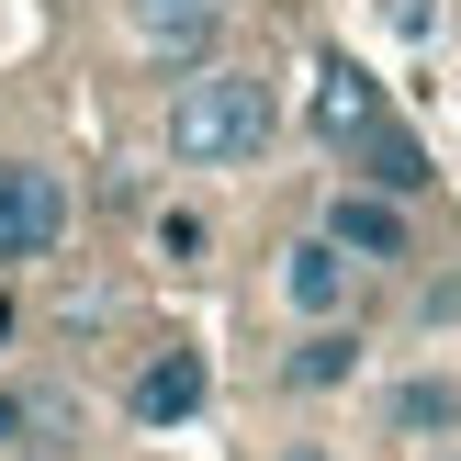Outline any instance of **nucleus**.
I'll return each mask as SVG.
<instances>
[{
    "instance_id": "1",
    "label": "nucleus",
    "mask_w": 461,
    "mask_h": 461,
    "mask_svg": "<svg viewBox=\"0 0 461 461\" xmlns=\"http://www.w3.org/2000/svg\"><path fill=\"white\" fill-rule=\"evenodd\" d=\"M270 135H282V102H270L259 68L192 57V79L169 90V158H180V169H248Z\"/></svg>"
},
{
    "instance_id": "2",
    "label": "nucleus",
    "mask_w": 461,
    "mask_h": 461,
    "mask_svg": "<svg viewBox=\"0 0 461 461\" xmlns=\"http://www.w3.org/2000/svg\"><path fill=\"white\" fill-rule=\"evenodd\" d=\"M68 248V180L45 158H0V282Z\"/></svg>"
},
{
    "instance_id": "3",
    "label": "nucleus",
    "mask_w": 461,
    "mask_h": 461,
    "mask_svg": "<svg viewBox=\"0 0 461 461\" xmlns=\"http://www.w3.org/2000/svg\"><path fill=\"white\" fill-rule=\"evenodd\" d=\"M315 237H338L349 248V270H394V259H417V225H405V203L394 192H327V225H315Z\"/></svg>"
},
{
    "instance_id": "4",
    "label": "nucleus",
    "mask_w": 461,
    "mask_h": 461,
    "mask_svg": "<svg viewBox=\"0 0 461 461\" xmlns=\"http://www.w3.org/2000/svg\"><path fill=\"white\" fill-rule=\"evenodd\" d=\"M124 34L147 45V57L192 68V57H214V45H225V0H124Z\"/></svg>"
},
{
    "instance_id": "5",
    "label": "nucleus",
    "mask_w": 461,
    "mask_h": 461,
    "mask_svg": "<svg viewBox=\"0 0 461 461\" xmlns=\"http://www.w3.org/2000/svg\"><path fill=\"white\" fill-rule=\"evenodd\" d=\"M282 304L304 315V327L349 315V248H338V237H293L282 248Z\"/></svg>"
},
{
    "instance_id": "6",
    "label": "nucleus",
    "mask_w": 461,
    "mask_h": 461,
    "mask_svg": "<svg viewBox=\"0 0 461 461\" xmlns=\"http://www.w3.org/2000/svg\"><path fill=\"white\" fill-rule=\"evenodd\" d=\"M372 124H383V90H372V68L327 57V68H315V135H327V147H360Z\"/></svg>"
},
{
    "instance_id": "7",
    "label": "nucleus",
    "mask_w": 461,
    "mask_h": 461,
    "mask_svg": "<svg viewBox=\"0 0 461 461\" xmlns=\"http://www.w3.org/2000/svg\"><path fill=\"white\" fill-rule=\"evenodd\" d=\"M124 405H135V428H180V417L203 405V349H158L147 372H135Z\"/></svg>"
},
{
    "instance_id": "8",
    "label": "nucleus",
    "mask_w": 461,
    "mask_h": 461,
    "mask_svg": "<svg viewBox=\"0 0 461 461\" xmlns=\"http://www.w3.org/2000/svg\"><path fill=\"white\" fill-rule=\"evenodd\" d=\"M349 169H360V192H394V203H405V192H428V147L394 124V113H383V124L349 147Z\"/></svg>"
},
{
    "instance_id": "9",
    "label": "nucleus",
    "mask_w": 461,
    "mask_h": 461,
    "mask_svg": "<svg viewBox=\"0 0 461 461\" xmlns=\"http://www.w3.org/2000/svg\"><path fill=\"white\" fill-rule=\"evenodd\" d=\"M383 428H394V439H450L461 428V383L450 372H405L394 394H383Z\"/></svg>"
},
{
    "instance_id": "10",
    "label": "nucleus",
    "mask_w": 461,
    "mask_h": 461,
    "mask_svg": "<svg viewBox=\"0 0 461 461\" xmlns=\"http://www.w3.org/2000/svg\"><path fill=\"white\" fill-rule=\"evenodd\" d=\"M349 372H360V338L338 327V315H327V327H304V338H293V360H282V383H293V394H338Z\"/></svg>"
},
{
    "instance_id": "11",
    "label": "nucleus",
    "mask_w": 461,
    "mask_h": 461,
    "mask_svg": "<svg viewBox=\"0 0 461 461\" xmlns=\"http://www.w3.org/2000/svg\"><path fill=\"white\" fill-rule=\"evenodd\" d=\"M34 439H57V405L23 394V383H0V450H34Z\"/></svg>"
},
{
    "instance_id": "12",
    "label": "nucleus",
    "mask_w": 461,
    "mask_h": 461,
    "mask_svg": "<svg viewBox=\"0 0 461 461\" xmlns=\"http://www.w3.org/2000/svg\"><path fill=\"white\" fill-rule=\"evenodd\" d=\"M270 461H327V450H315V439H293V450H270Z\"/></svg>"
},
{
    "instance_id": "13",
    "label": "nucleus",
    "mask_w": 461,
    "mask_h": 461,
    "mask_svg": "<svg viewBox=\"0 0 461 461\" xmlns=\"http://www.w3.org/2000/svg\"><path fill=\"white\" fill-rule=\"evenodd\" d=\"M0 461H34V450H0Z\"/></svg>"
},
{
    "instance_id": "14",
    "label": "nucleus",
    "mask_w": 461,
    "mask_h": 461,
    "mask_svg": "<svg viewBox=\"0 0 461 461\" xmlns=\"http://www.w3.org/2000/svg\"><path fill=\"white\" fill-rule=\"evenodd\" d=\"M428 461H461V450H428Z\"/></svg>"
}]
</instances>
